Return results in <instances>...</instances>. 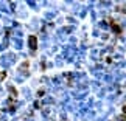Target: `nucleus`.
<instances>
[{
    "mask_svg": "<svg viewBox=\"0 0 126 121\" xmlns=\"http://www.w3.org/2000/svg\"><path fill=\"white\" fill-rule=\"evenodd\" d=\"M28 45H30V48L33 51L37 48V39H36V36H30L28 37Z\"/></svg>",
    "mask_w": 126,
    "mask_h": 121,
    "instance_id": "f257e3e1",
    "label": "nucleus"
},
{
    "mask_svg": "<svg viewBox=\"0 0 126 121\" xmlns=\"http://www.w3.org/2000/svg\"><path fill=\"white\" fill-rule=\"evenodd\" d=\"M9 96H11V98H9V101H14L17 98V95H16V89H14V87H9Z\"/></svg>",
    "mask_w": 126,
    "mask_h": 121,
    "instance_id": "f03ea898",
    "label": "nucleus"
},
{
    "mask_svg": "<svg viewBox=\"0 0 126 121\" xmlns=\"http://www.w3.org/2000/svg\"><path fill=\"white\" fill-rule=\"evenodd\" d=\"M6 78V71H0V81H3Z\"/></svg>",
    "mask_w": 126,
    "mask_h": 121,
    "instance_id": "7ed1b4c3",
    "label": "nucleus"
}]
</instances>
